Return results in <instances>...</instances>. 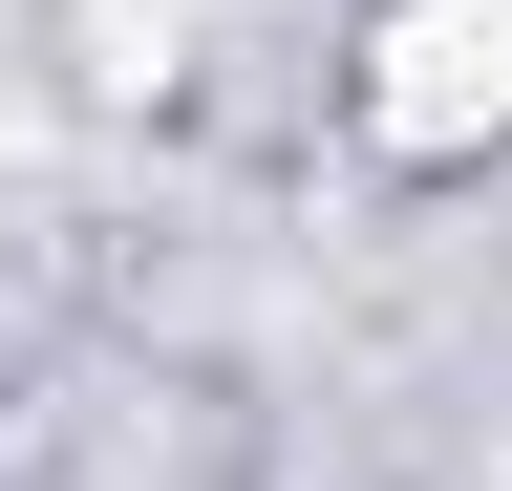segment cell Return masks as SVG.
Listing matches in <instances>:
<instances>
[{
    "mask_svg": "<svg viewBox=\"0 0 512 491\" xmlns=\"http://www.w3.org/2000/svg\"><path fill=\"white\" fill-rule=\"evenodd\" d=\"M363 129L384 150H512V0H406L363 43Z\"/></svg>",
    "mask_w": 512,
    "mask_h": 491,
    "instance_id": "6da1fadb",
    "label": "cell"
}]
</instances>
